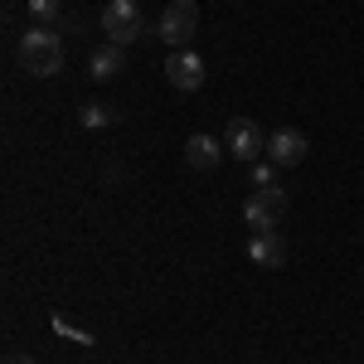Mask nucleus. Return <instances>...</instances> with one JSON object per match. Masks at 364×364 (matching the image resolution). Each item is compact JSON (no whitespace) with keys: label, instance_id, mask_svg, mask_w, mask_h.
Returning <instances> with one entry per match:
<instances>
[{"label":"nucleus","instance_id":"1","mask_svg":"<svg viewBox=\"0 0 364 364\" xmlns=\"http://www.w3.org/2000/svg\"><path fill=\"white\" fill-rule=\"evenodd\" d=\"M20 58H25V68L34 78H54L58 68H63V39H58V29L29 25L20 34Z\"/></svg>","mask_w":364,"mask_h":364},{"label":"nucleus","instance_id":"2","mask_svg":"<svg viewBox=\"0 0 364 364\" xmlns=\"http://www.w3.org/2000/svg\"><path fill=\"white\" fill-rule=\"evenodd\" d=\"M102 29H107V44H136L146 34V15H141L136 0H107L102 5Z\"/></svg>","mask_w":364,"mask_h":364},{"label":"nucleus","instance_id":"3","mask_svg":"<svg viewBox=\"0 0 364 364\" xmlns=\"http://www.w3.org/2000/svg\"><path fill=\"white\" fill-rule=\"evenodd\" d=\"M195 29H199V10H195V0H170L166 10H161V25H156V34L166 39L170 49H190Z\"/></svg>","mask_w":364,"mask_h":364},{"label":"nucleus","instance_id":"4","mask_svg":"<svg viewBox=\"0 0 364 364\" xmlns=\"http://www.w3.org/2000/svg\"><path fill=\"white\" fill-rule=\"evenodd\" d=\"M282 214H287V190H277V185L252 190L248 204H243V219L252 224V233H272L282 224Z\"/></svg>","mask_w":364,"mask_h":364},{"label":"nucleus","instance_id":"5","mask_svg":"<svg viewBox=\"0 0 364 364\" xmlns=\"http://www.w3.org/2000/svg\"><path fill=\"white\" fill-rule=\"evenodd\" d=\"M224 146H228V156H233V161H243V166H252V161H262V156H267V136H262V127H257L252 117H233V122H228Z\"/></svg>","mask_w":364,"mask_h":364},{"label":"nucleus","instance_id":"6","mask_svg":"<svg viewBox=\"0 0 364 364\" xmlns=\"http://www.w3.org/2000/svg\"><path fill=\"white\" fill-rule=\"evenodd\" d=\"M166 78H170V87H180V92H195V87L204 83V58H199L195 49H175V54L166 58Z\"/></svg>","mask_w":364,"mask_h":364},{"label":"nucleus","instance_id":"7","mask_svg":"<svg viewBox=\"0 0 364 364\" xmlns=\"http://www.w3.org/2000/svg\"><path fill=\"white\" fill-rule=\"evenodd\" d=\"M267 161H272V166H301V161H306V136H301V132H296V127H277V132H272V136H267Z\"/></svg>","mask_w":364,"mask_h":364},{"label":"nucleus","instance_id":"8","mask_svg":"<svg viewBox=\"0 0 364 364\" xmlns=\"http://www.w3.org/2000/svg\"><path fill=\"white\" fill-rule=\"evenodd\" d=\"M224 141L219 136H209V132H195V136L185 141V166L190 170H214L219 161H224Z\"/></svg>","mask_w":364,"mask_h":364},{"label":"nucleus","instance_id":"9","mask_svg":"<svg viewBox=\"0 0 364 364\" xmlns=\"http://www.w3.org/2000/svg\"><path fill=\"white\" fill-rule=\"evenodd\" d=\"M248 257L257 267H282V262H287V243L277 238V228H272V233H252Z\"/></svg>","mask_w":364,"mask_h":364},{"label":"nucleus","instance_id":"10","mask_svg":"<svg viewBox=\"0 0 364 364\" xmlns=\"http://www.w3.org/2000/svg\"><path fill=\"white\" fill-rule=\"evenodd\" d=\"M122 68H127V49H122V44H107V49H97V54H92V63H87V73H92L97 83L117 78Z\"/></svg>","mask_w":364,"mask_h":364},{"label":"nucleus","instance_id":"11","mask_svg":"<svg viewBox=\"0 0 364 364\" xmlns=\"http://www.w3.org/2000/svg\"><path fill=\"white\" fill-rule=\"evenodd\" d=\"M78 122H83L87 132H102V127L117 122V107H107V102H83V107H78Z\"/></svg>","mask_w":364,"mask_h":364},{"label":"nucleus","instance_id":"12","mask_svg":"<svg viewBox=\"0 0 364 364\" xmlns=\"http://www.w3.org/2000/svg\"><path fill=\"white\" fill-rule=\"evenodd\" d=\"M25 10H29L34 25H49V29L63 20V5H58V0H25Z\"/></svg>","mask_w":364,"mask_h":364},{"label":"nucleus","instance_id":"13","mask_svg":"<svg viewBox=\"0 0 364 364\" xmlns=\"http://www.w3.org/2000/svg\"><path fill=\"white\" fill-rule=\"evenodd\" d=\"M54 331H58V336H68L73 345H97V336H92V331H78V326H68L63 316H54Z\"/></svg>","mask_w":364,"mask_h":364},{"label":"nucleus","instance_id":"14","mask_svg":"<svg viewBox=\"0 0 364 364\" xmlns=\"http://www.w3.org/2000/svg\"><path fill=\"white\" fill-rule=\"evenodd\" d=\"M277 170H282V166H272V161H252V185H257V190L277 185Z\"/></svg>","mask_w":364,"mask_h":364},{"label":"nucleus","instance_id":"15","mask_svg":"<svg viewBox=\"0 0 364 364\" xmlns=\"http://www.w3.org/2000/svg\"><path fill=\"white\" fill-rule=\"evenodd\" d=\"M5 364H34V360H29V355H20V350H15V355H5Z\"/></svg>","mask_w":364,"mask_h":364}]
</instances>
